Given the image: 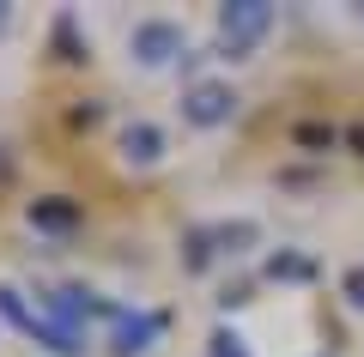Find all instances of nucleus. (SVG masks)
Instances as JSON below:
<instances>
[{"label": "nucleus", "mask_w": 364, "mask_h": 357, "mask_svg": "<svg viewBox=\"0 0 364 357\" xmlns=\"http://www.w3.org/2000/svg\"><path fill=\"white\" fill-rule=\"evenodd\" d=\"M0 321H6V327H18L25 339H37L49 357H85V351H91V339H85V333L55 327V321L43 315V309H31V303H25V291H18V285H0Z\"/></svg>", "instance_id": "f03ea898"}, {"label": "nucleus", "mask_w": 364, "mask_h": 357, "mask_svg": "<svg viewBox=\"0 0 364 357\" xmlns=\"http://www.w3.org/2000/svg\"><path fill=\"white\" fill-rule=\"evenodd\" d=\"M55 49H61V61H91V43H79L73 37V18H55Z\"/></svg>", "instance_id": "f8f14e48"}, {"label": "nucleus", "mask_w": 364, "mask_h": 357, "mask_svg": "<svg viewBox=\"0 0 364 357\" xmlns=\"http://www.w3.org/2000/svg\"><path fill=\"white\" fill-rule=\"evenodd\" d=\"M261 273H267L273 285H310L316 279V260L298 255V248H273V255L261 260Z\"/></svg>", "instance_id": "1a4fd4ad"}, {"label": "nucleus", "mask_w": 364, "mask_h": 357, "mask_svg": "<svg viewBox=\"0 0 364 357\" xmlns=\"http://www.w3.org/2000/svg\"><path fill=\"white\" fill-rule=\"evenodd\" d=\"M182 273H213L219 267V243H213V224H195V230H182Z\"/></svg>", "instance_id": "6e6552de"}, {"label": "nucleus", "mask_w": 364, "mask_h": 357, "mask_svg": "<svg viewBox=\"0 0 364 357\" xmlns=\"http://www.w3.org/2000/svg\"><path fill=\"white\" fill-rule=\"evenodd\" d=\"M164 152H170V140H164L158 121H122V128H116V158L128 170H158Z\"/></svg>", "instance_id": "423d86ee"}, {"label": "nucleus", "mask_w": 364, "mask_h": 357, "mask_svg": "<svg viewBox=\"0 0 364 357\" xmlns=\"http://www.w3.org/2000/svg\"><path fill=\"white\" fill-rule=\"evenodd\" d=\"M304 145H334V128H298Z\"/></svg>", "instance_id": "4468645a"}, {"label": "nucleus", "mask_w": 364, "mask_h": 357, "mask_svg": "<svg viewBox=\"0 0 364 357\" xmlns=\"http://www.w3.org/2000/svg\"><path fill=\"white\" fill-rule=\"evenodd\" d=\"M158 333H164V315H152V309H122L109 321L104 345H109V357H146L158 345Z\"/></svg>", "instance_id": "39448f33"}, {"label": "nucleus", "mask_w": 364, "mask_h": 357, "mask_svg": "<svg viewBox=\"0 0 364 357\" xmlns=\"http://www.w3.org/2000/svg\"><path fill=\"white\" fill-rule=\"evenodd\" d=\"M273 25H279V6H267V0H225L219 6V49H213V61H249V49L267 43Z\"/></svg>", "instance_id": "f257e3e1"}, {"label": "nucleus", "mask_w": 364, "mask_h": 357, "mask_svg": "<svg viewBox=\"0 0 364 357\" xmlns=\"http://www.w3.org/2000/svg\"><path fill=\"white\" fill-rule=\"evenodd\" d=\"M128 61L146 67V73L188 61V31H182V18H164V13L134 18V31H128Z\"/></svg>", "instance_id": "7ed1b4c3"}, {"label": "nucleus", "mask_w": 364, "mask_h": 357, "mask_svg": "<svg viewBox=\"0 0 364 357\" xmlns=\"http://www.w3.org/2000/svg\"><path fill=\"white\" fill-rule=\"evenodd\" d=\"M25 218H31V230H43V236H67V230H79V200H67V194H43V200H31L25 206Z\"/></svg>", "instance_id": "0eeeda50"}, {"label": "nucleus", "mask_w": 364, "mask_h": 357, "mask_svg": "<svg viewBox=\"0 0 364 357\" xmlns=\"http://www.w3.org/2000/svg\"><path fill=\"white\" fill-rule=\"evenodd\" d=\"M6 31H13V6H6V0H0V37H6Z\"/></svg>", "instance_id": "2eb2a0df"}, {"label": "nucleus", "mask_w": 364, "mask_h": 357, "mask_svg": "<svg viewBox=\"0 0 364 357\" xmlns=\"http://www.w3.org/2000/svg\"><path fill=\"white\" fill-rule=\"evenodd\" d=\"M207 357H255L249 351V339L237 327H213V339H207Z\"/></svg>", "instance_id": "9b49d317"}, {"label": "nucleus", "mask_w": 364, "mask_h": 357, "mask_svg": "<svg viewBox=\"0 0 364 357\" xmlns=\"http://www.w3.org/2000/svg\"><path fill=\"white\" fill-rule=\"evenodd\" d=\"M255 236H261V224H255V218H225V224H213L219 260H237V255H249V248H255Z\"/></svg>", "instance_id": "9d476101"}, {"label": "nucleus", "mask_w": 364, "mask_h": 357, "mask_svg": "<svg viewBox=\"0 0 364 357\" xmlns=\"http://www.w3.org/2000/svg\"><path fill=\"white\" fill-rule=\"evenodd\" d=\"M352 145H364V128H358V133H352Z\"/></svg>", "instance_id": "dca6fc26"}, {"label": "nucleus", "mask_w": 364, "mask_h": 357, "mask_svg": "<svg viewBox=\"0 0 364 357\" xmlns=\"http://www.w3.org/2000/svg\"><path fill=\"white\" fill-rule=\"evenodd\" d=\"M237 85L231 79H188L182 85V121L188 128H200V133H213V128H231L237 121Z\"/></svg>", "instance_id": "20e7f679"}, {"label": "nucleus", "mask_w": 364, "mask_h": 357, "mask_svg": "<svg viewBox=\"0 0 364 357\" xmlns=\"http://www.w3.org/2000/svg\"><path fill=\"white\" fill-rule=\"evenodd\" d=\"M340 297L364 315V267H346V273H340Z\"/></svg>", "instance_id": "ddd939ff"}]
</instances>
